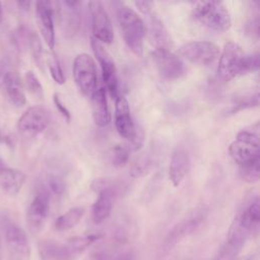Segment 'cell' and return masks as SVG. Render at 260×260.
<instances>
[{
	"label": "cell",
	"mask_w": 260,
	"mask_h": 260,
	"mask_svg": "<svg viewBox=\"0 0 260 260\" xmlns=\"http://www.w3.org/2000/svg\"><path fill=\"white\" fill-rule=\"evenodd\" d=\"M117 17L123 39L133 54L142 57L146 37V25L138 13L129 6L120 3Z\"/></svg>",
	"instance_id": "obj_1"
},
{
	"label": "cell",
	"mask_w": 260,
	"mask_h": 260,
	"mask_svg": "<svg viewBox=\"0 0 260 260\" xmlns=\"http://www.w3.org/2000/svg\"><path fill=\"white\" fill-rule=\"evenodd\" d=\"M229 154L239 166L260 160L258 122L238 132L236 140L229 147Z\"/></svg>",
	"instance_id": "obj_2"
},
{
	"label": "cell",
	"mask_w": 260,
	"mask_h": 260,
	"mask_svg": "<svg viewBox=\"0 0 260 260\" xmlns=\"http://www.w3.org/2000/svg\"><path fill=\"white\" fill-rule=\"evenodd\" d=\"M194 19L204 27L216 32H227L232 27V17L223 2L200 1L192 10Z\"/></svg>",
	"instance_id": "obj_3"
},
{
	"label": "cell",
	"mask_w": 260,
	"mask_h": 260,
	"mask_svg": "<svg viewBox=\"0 0 260 260\" xmlns=\"http://www.w3.org/2000/svg\"><path fill=\"white\" fill-rule=\"evenodd\" d=\"M115 125L119 135L130 143V149L136 151L143 147L144 131L134 124L128 101L123 96H118L115 101Z\"/></svg>",
	"instance_id": "obj_4"
},
{
	"label": "cell",
	"mask_w": 260,
	"mask_h": 260,
	"mask_svg": "<svg viewBox=\"0 0 260 260\" xmlns=\"http://www.w3.org/2000/svg\"><path fill=\"white\" fill-rule=\"evenodd\" d=\"M245 56L246 54L239 44L233 41L226 43L220 54L218 65L219 77L224 81H230L239 75H244Z\"/></svg>",
	"instance_id": "obj_5"
},
{
	"label": "cell",
	"mask_w": 260,
	"mask_h": 260,
	"mask_svg": "<svg viewBox=\"0 0 260 260\" xmlns=\"http://www.w3.org/2000/svg\"><path fill=\"white\" fill-rule=\"evenodd\" d=\"M136 7L140 9L147 17V30L150 43L157 48L169 49L172 44L170 35L164 26V23L153 10V3L149 1H136L134 2Z\"/></svg>",
	"instance_id": "obj_6"
},
{
	"label": "cell",
	"mask_w": 260,
	"mask_h": 260,
	"mask_svg": "<svg viewBox=\"0 0 260 260\" xmlns=\"http://www.w3.org/2000/svg\"><path fill=\"white\" fill-rule=\"evenodd\" d=\"M73 73L74 81L82 94L92 95L97 90V68L91 55L78 54L74 61Z\"/></svg>",
	"instance_id": "obj_7"
},
{
	"label": "cell",
	"mask_w": 260,
	"mask_h": 260,
	"mask_svg": "<svg viewBox=\"0 0 260 260\" xmlns=\"http://www.w3.org/2000/svg\"><path fill=\"white\" fill-rule=\"evenodd\" d=\"M207 213H209V209L205 205H200L192 213H190L188 217L179 222L168 234L164 243V250H171L178 244V242L192 234L205 220Z\"/></svg>",
	"instance_id": "obj_8"
},
{
	"label": "cell",
	"mask_w": 260,
	"mask_h": 260,
	"mask_svg": "<svg viewBox=\"0 0 260 260\" xmlns=\"http://www.w3.org/2000/svg\"><path fill=\"white\" fill-rule=\"evenodd\" d=\"M179 54L190 63L209 66L220 57V48L213 42L194 41L183 45L179 49Z\"/></svg>",
	"instance_id": "obj_9"
},
{
	"label": "cell",
	"mask_w": 260,
	"mask_h": 260,
	"mask_svg": "<svg viewBox=\"0 0 260 260\" xmlns=\"http://www.w3.org/2000/svg\"><path fill=\"white\" fill-rule=\"evenodd\" d=\"M151 58L164 79L175 80L180 78L185 73V65L182 59L170 51V49H154L151 52Z\"/></svg>",
	"instance_id": "obj_10"
},
{
	"label": "cell",
	"mask_w": 260,
	"mask_h": 260,
	"mask_svg": "<svg viewBox=\"0 0 260 260\" xmlns=\"http://www.w3.org/2000/svg\"><path fill=\"white\" fill-rule=\"evenodd\" d=\"M89 9L94 39L101 44H111L114 40V31L105 6L101 1H90Z\"/></svg>",
	"instance_id": "obj_11"
},
{
	"label": "cell",
	"mask_w": 260,
	"mask_h": 260,
	"mask_svg": "<svg viewBox=\"0 0 260 260\" xmlns=\"http://www.w3.org/2000/svg\"><path fill=\"white\" fill-rule=\"evenodd\" d=\"M91 45L94 54L101 65L104 83H105L110 96L116 100L118 97V76L115 62L103 44L93 38Z\"/></svg>",
	"instance_id": "obj_12"
},
{
	"label": "cell",
	"mask_w": 260,
	"mask_h": 260,
	"mask_svg": "<svg viewBox=\"0 0 260 260\" xmlns=\"http://www.w3.org/2000/svg\"><path fill=\"white\" fill-rule=\"evenodd\" d=\"M59 2L38 1L36 3V19L42 37L50 49L55 46L54 15L59 9Z\"/></svg>",
	"instance_id": "obj_13"
},
{
	"label": "cell",
	"mask_w": 260,
	"mask_h": 260,
	"mask_svg": "<svg viewBox=\"0 0 260 260\" xmlns=\"http://www.w3.org/2000/svg\"><path fill=\"white\" fill-rule=\"evenodd\" d=\"M7 260H30L31 247L27 234L16 224H9L5 232Z\"/></svg>",
	"instance_id": "obj_14"
},
{
	"label": "cell",
	"mask_w": 260,
	"mask_h": 260,
	"mask_svg": "<svg viewBox=\"0 0 260 260\" xmlns=\"http://www.w3.org/2000/svg\"><path fill=\"white\" fill-rule=\"evenodd\" d=\"M49 123V112L42 106H33L22 115L17 122V128L23 134L33 136L43 132Z\"/></svg>",
	"instance_id": "obj_15"
},
{
	"label": "cell",
	"mask_w": 260,
	"mask_h": 260,
	"mask_svg": "<svg viewBox=\"0 0 260 260\" xmlns=\"http://www.w3.org/2000/svg\"><path fill=\"white\" fill-rule=\"evenodd\" d=\"M49 212L50 195L46 190H40L33 198L27 214L28 226L32 233H38L43 228Z\"/></svg>",
	"instance_id": "obj_16"
},
{
	"label": "cell",
	"mask_w": 260,
	"mask_h": 260,
	"mask_svg": "<svg viewBox=\"0 0 260 260\" xmlns=\"http://www.w3.org/2000/svg\"><path fill=\"white\" fill-rule=\"evenodd\" d=\"M94 189L98 191V197L92 207V219L97 224L105 222L111 215L113 207V191L105 180L95 182Z\"/></svg>",
	"instance_id": "obj_17"
},
{
	"label": "cell",
	"mask_w": 260,
	"mask_h": 260,
	"mask_svg": "<svg viewBox=\"0 0 260 260\" xmlns=\"http://www.w3.org/2000/svg\"><path fill=\"white\" fill-rule=\"evenodd\" d=\"M41 260H74L79 255L73 247L69 240L60 243L53 240H46L39 244Z\"/></svg>",
	"instance_id": "obj_18"
},
{
	"label": "cell",
	"mask_w": 260,
	"mask_h": 260,
	"mask_svg": "<svg viewBox=\"0 0 260 260\" xmlns=\"http://www.w3.org/2000/svg\"><path fill=\"white\" fill-rule=\"evenodd\" d=\"M190 169V159L183 148H177L172 153L169 165V178L175 187L181 185Z\"/></svg>",
	"instance_id": "obj_19"
},
{
	"label": "cell",
	"mask_w": 260,
	"mask_h": 260,
	"mask_svg": "<svg viewBox=\"0 0 260 260\" xmlns=\"http://www.w3.org/2000/svg\"><path fill=\"white\" fill-rule=\"evenodd\" d=\"M91 105L92 115L96 125L99 127L107 126L111 121V114L105 89L99 88L91 95Z\"/></svg>",
	"instance_id": "obj_20"
},
{
	"label": "cell",
	"mask_w": 260,
	"mask_h": 260,
	"mask_svg": "<svg viewBox=\"0 0 260 260\" xmlns=\"http://www.w3.org/2000/svg\"><path fill=\"white\" fill-rule=\"evenodd\" d=\"M26 182V175L20 170L4 167L0 169V189L8 195L21 191Z\"/></svg>",
	"instance_id": "obj_21"
},
{
	"label": "cell",
	"mask_w": 260,
	"mask_h": 260,
	"mask_svg": "<svg viewBox=\"0 0 260 260\" xmlns=\"http://www.w3.org/2000/svg\"><path fill=\"white\" fill-rule=\"evenodd\" d=\"M3 85L8 96V99L15 107L21 108L26 105L27 98L19 75L15 73L9 72L5 77Z\"/></svg>",
	"instance_id": "obj_22"
},
{
	"label": "cell",
	"mask_w": 260,
	"mask_h": 260,
	"mask_svg": "<svg viewBox=\"0 0 260 260\" xmlns=\"http://www.w3.org/2000/svg\"><path fill=\"white\" fill-rule=\"evenodd\" d=\"M84 215V209L83 207L77 206L74 207V209H71L67 211L65 214L61 215L58 217L55 221V229L60 232L68 231L73 228H74L76 224L80 222Z\"/></svg>",
	"instance_id": "obj_23"
},
{
	"label": "cell",
	"mask_w": 260,
	"mask_h": 260,
	"mask_svg": "<svg viewBox=\"0 0 260 260\" xmlns=\"http://www.w3.org/2000/svg\"><path fill=\"white\" fill-rule=\"evenodd\" d=\"M62 4L65 5V15L64 21L66 25V30L69 34H75L80 23V14L78 6L81 4L79 1H64Z\"/></svg>",
	"instance_id": "obj_24"
},
{
	"label": "cell",
	"mask_w": 260,
	"mask_h": 260,
	"mask_svg": "<svg viewBox=\"0 0 260 260\" xmlns=\"http://www.w3.org/2000/svg\"><path fill=\"white\" fill-rule=\"evenodd\" d=\"M259 105V94L258 92L252 94H245L240 97H237L234 100L233 105L231 106L230 110L228 111L231 114L237 113L241 110H245L253 107H257Z\"/></svg>",
	"instance_id": "obj_25"
},
{
	"label": "cell",
	"mask_w": 260,
	"mask_h": 260,
	"mask_svg": "<svg viewBox=\"0 0 260 260\" xmlns=\"http://www.w3.org/2000/svg\"><path fill=\"white\" fill-rule=\"evenodd\" d=\"M259 162H260V160H257L254 162L247 163L245 165L239 166L240 167V170H239L240 177L243 179L245 182L250 183V184L258 182L259 173H260Z\"/></svg>",
	"instance_id": "obj_26"
},
{
	"label": "cell",
	"mask_w": 260,
	"mask_h": 260,
	"mask_svg": "<svg viewBox=\"0 0 260 260\" xmlns=\"http://www.w3.org/2000/svg\"><path fill=\"white\" fill-rule=\"evenodd\" d=\"M131 149L129 146L117 145L112 149V163L116 168L125 167L130 159Z\"/></svg>",
	"instance_id": "obj_27"
},
{
	"label": "cell",
	"mask_w": 260,
	"mask_h": 260,
	"mask_svg": "<svg viewBox=\"0 0 260 260\" xmlns=\"http://www.w3.org/2000/svg\"><path fill=\"white\" fill-rule=\"evenodd\" d=\"M153 167V161L148 157V155H143L140 159H137L131 167L130 174L133 178H140L146 176L149 172Z\"/></svg>",
	"instance_id": "obj_28"
},
{
	"label": "cell",
	"mask_w": 260,
	"mask_h": 260,
	"mask_svg": "<svg viewBox=\"0 0 260 260\" xmlns=\"http://www.w3.org/2000/svg\"><path fill=\"white\" fill-rule=\"evenodd\" d=\"M30 47L32 51V55L35 62L40 67L43 68L44 57H43V47L40 41V38L36 33H33L30 37Z\"/></svg>",
	"instance_id": "obj_29"
},
{
	"label": "cell",
	"mask_w": 260,
	"mask_h": 260,
	"mask_svg": "<svg viewBox=\"0 0 260 260\" xmlns=\"http://www.w3.org/2000/svg\"><path fill=\"white\" fill-rule=\"evenodd\" d=\"M48 66L52 78L58 84H63L65 82V76L62 71L61 64L56 55H51L48 59Z\"/></svg>",
	"instance_id": "obj_30"
},
{
	"label": "cell",
	"mask_w": 260,
	"mask_h": 260,
	"mask_svg": "<svg viewBox=\"0 0 260 260\" xmlns=\"http://www.w3.org/2000/svg\"><path fill=\"white\" fill-rule=\"evenodd\" d=\"M25 84L31 94H33L34 96H36L38 98L43 97V86L39 78L37 77V75L35 74L33 72H28L26 74Z\"/></svg>",
	"instance_id": "obj_31"
},
{
	"label": "cell",
	"mask_w": 260,
	"mask_h": 260,
	"mask_svg": "<svg viewBox=\"0 0 260 260\" xmlns=\"http://www.w3.org/2000/svg\"><path fill=\"white\" fill-rule=\"evenodd\" d=\"M258 6L259 5L257 4L255 8L252 7L253 8L252 15L250 16V19L247 22L246 27H245L247 35H249V36L252 39H254V40H258L259 39V24H260V21H259Z\"/></svg>",
	"instance_id": "obj_32"
},
{
	"label": "cell",
	"mask_w": 260,
	"mask_h": 260,
	"mask_svg": "<svg viewBox=\"0 0 260 260\" xmlns=\"http://www.w3.org/2000/svg\"><path fill=\"white\" fill-rule=\"evenodd\" d=\"M259 69V53H256L246 55L245 61H244V69H243V74H248L254 72H257Z\"/></svg>",
	"instance_id": "obj_33"
},
{
	"label": "cell",
	"mask_w": 260,
	"mask_h": 260,
	"mask_svg": "<svg viewBox=\"0 0 260 260\" xmlns=\"http://www.w3.org/2000/svg\"><path fill=\"white\" fill-rule=\"evenodd\" d=\"M53 102H54V105H55L56 109L59 111V113L62 115V117L67 121V122H71V121H72V114H71V112H69V110L67 109V107L64 105V103L62 102L59 94H55L54 95Z\"/></svg>",
	"instance_id": "obj_34"
},
{
	"label": "cell",
	"mask_w": 260,
	"mask_h": 260,
	"mask_svg": "<svg viewBox=\"0 0 260 260\" xmlns=\"http://www.w3.org/2000/svg\"><path fill=\"white\" fill-rule=\"evenodd\" d=\"M49 186H50V189L52 190V192H54L55 194L60 195L64 192V189H65L64 182L58 177H52L49 180Z\"/></svg>",
	"instance_id": "obj_35"
},
{
	"label": "cell",
	"mask_w": 260,
	"mask_h": 260,
	"mask_svg": "<svg viewBox=\"0 0 260 260\" xmlns=\"http://www.w3.org/2000/svg\"><path fill=\"white\" fill-rule=\"evenodd\" d=\"M84 260H111V255L105 250H97L90 253Z\"/></svg>",
	"instance_id": "obj_36"
},
{
	"label": "cell",
	"mask_w": 260,
	"mask_h": 260,
	"mask_svg": "<svg viewBox=\"0 0 260 260\" xmlns=\"http://www.w3.org/2000/svg\"><path fill=\"white\" fill-rule=\"evenodd\" d=\"M9 73L8 68H7V63L4 60H0V89L2 88L4 84L5 77L7 74Z\"/></svg>",
	"instance_id": "obj_37"
},
{
	"label": "cell",
	"mask_w": 260,
	"mask_h": 260,
	"mask_svg": "<svg viewBox=\"0 0 260 260\" xmlns=\"http://www.w3.org/2000/svg\"><path fill=\"white\" fill-rule=\"evenodd\" d=\"M17 4H19V6L22 8V9H25V10H28L30 5H31V2L29 1H21V2H17Z\"/></svg>",
	"instance_id": "obj_38"
},
{
	"label": "cell",
	"mask_w": 260,
	"mask_h": 260,
	"mask_svg": "<svg viewBox=\"0 0 260 260\" xmlns=\"http://www.w3.org/2000/svg\"><path fill=\"white\" fill-rule=\"evenodd\" d=\"M2 15H3V12H2V6H1V3H0V23L2 22Z\"/></svg>",
	"instance_id": "obj_39"
},
{
	"label": "cell",
	"mask_w": 260,
	"mask_h": 260,
	"mask_svg": "<svg viewBox=\"0 0 260 260\" xmlns=\"http://www.w3.org/2000/svg\"><path fill=\"white\" fill-rule=\"evenodd\" d=\"M4 167H5L4 162H3L1 159H0V169H2V168H4Z\"/></svg>",
	"instance_id": "obj_40"
},
{
	"label": "cell",
	"mask_w": 260,
	"mask_h": 260,
	"mask_svg": "<svg viewBox=\"0 0 260 260\" xmlns=\"http://www.w3.org/2000/svg\"><path fill=\"white\" fill-rule=\"evenodd\" d=\"M0 141H1V131H0Z\"/></svg>",
	"instance_id": "obj_41"
}]
</instances>
